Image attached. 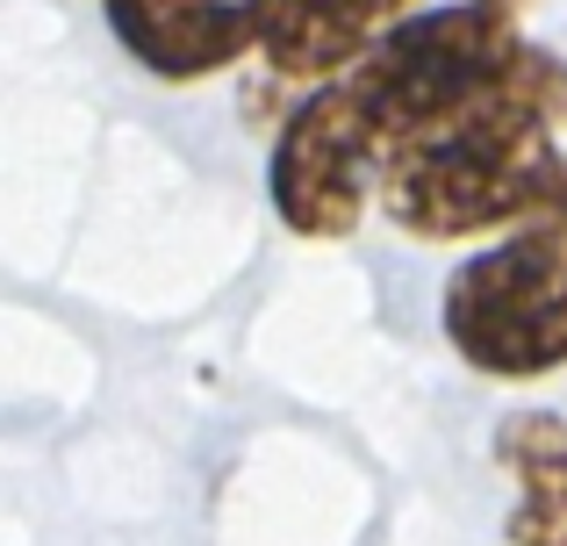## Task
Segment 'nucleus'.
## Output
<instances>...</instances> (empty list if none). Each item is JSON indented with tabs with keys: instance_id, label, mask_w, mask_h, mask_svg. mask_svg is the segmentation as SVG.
Instances as JSON below:
<instances>
[{
	"instance_id": "nucleus-1",
	"label": "nucleus",
	"mask_w": 567,
	"mask_h": 546,
	"mask_svg": "<svg viewBox=\"0 0 567 546\" xmlns=\"http://www.w3.org/2000/svg\"><path fill=\"white\" fill-rule=\"evenodd\" d=\"M567 115V65L532 43L511 80L482 86L474 101L445 109L439 123L410 130L381 166V209L410 238L460 245L488 230L525 224L546 166H554V123Z\"/></svg>"
},
{
	"instance_id": "nucleus-2",
	"label": "nucleus",
	"mask_w": 567,
	"mask_h": 546,
	"mask_svg": "<svg viewBox=\"0 0 567 546\" xmlns=\"http://www.w3.org/2000/svg\"><path fill=\"white\" fill-rule=\"evenodd\" d=\"M532 43L517 37V14H496L482 0H460V8H424L402 14L395 29L346 72V86L360 94V109L374 115V130L395 152L410 130L439 123L445 109L474 101L482 86L511 80L517 58Z\"/></svg>"
},
{
	"instance_id": "nucleus-3",
	"label": "nucleus",
	"mask_w": 567,
	"mask_h": 546,
	"mask_svg": "<svg viewBox=\"0 0 567 546\" xmlns=\"http://www.w3.org/2000/svg\"><path fill=\"white\" fill-rule=\"evenodd\" d=\"M445 338L488 381H546L567 367V245L532 230L460 259L445 280Z\"/></svg>"
},
{
	"instance_id": "nucleus-4",
	"label": "nucleus",
	"mask_w": 567,
	"mask_h": 546,
	"mask_svg": "<svg viewBox=\"0 0 567 546\" xmlns=\"http://www.w3.org/2000/svg\"><path fill=\"white\" fill-rule=\"evenodd\" d=\"M381 166H388V137L360 109V94L346 86V72H338V80L309 86L302 109L280 123L266 187H274V209L288 230L352 238L367 202H381Z\"/></svg>"
},
{
	"instance_id": "nucleus-5",
	"label": "nucleus",
	"mask_w": 567,
	"mask_h": 546,
	"mask_svg": "<svg viewBox=\"0 0 567 546\" xmlns=\"http://www.w3.org/2000/svg\"><path fill=\"white\" fill-rule=\"evenodd\" d=\"M109 29L144 72L187 86L259 51L266 0H109Z\"/></svg>"
},
{
	"instance_id": "nucleus-6",
	"label": "nucleus",
	"mask_w": 567,
	"mask_h": 546,
	"mask_svg": "<svg viewBox=\"0 0 567 546\" xmlns=\"http://www.w3.org/2000/svg\"><path fill=\"white\" fill-rule=\"evenodd\" d=\"M416 0H266V37L259 58L274 80L323 86L352 72Z\"/></svg>"
},
{
	"instance_id": "nucleus-7",
	"label": "nucleus",
	"mask_w": 567,
	"mask_h": 546,
	"mask_svg": "<svg viewBox=\"0 0 567 546\" xmlns=\"http://www.w3.org/2000/svg\"><path fill=\"white\" fill-rule=\"evenodd\" d=\"M496 461L517 475V511L503 525L511 546H567V424L554 410L503 418Z\"/></svg>"
},
{
	"instance_id": "nucleus-8",
	"label": "nucleus",
	"mask_w": 567,
	"mask_h": 546,
	"mask_svg": "<svg viewBox=\"0 0 567 546\" xmlns=\"http://www.w3.org/2000/svg\"><path fill=\"white\" fill-rule=\"evenodd\" d=\"M517 230H532V238H546V245H567V158L546 166V181H539V195H532V209H525Z\"/></svg>"
},
{
	"instance_id": "nucleus-9",
	"label": "nucleus",
	"mask_w": 567,
	"mask_h": 546,
	"mask_svg": "<svg viewBox=\"0 0 567 546\" xmlns=\"http://www.w3.org/2000/svg\"><path fill=\"white\" fill-rule=\"evenodd\" d=\"M482 8H496V14H525L532 0H482Z\"/></svg>"
}]
</instances>
